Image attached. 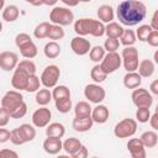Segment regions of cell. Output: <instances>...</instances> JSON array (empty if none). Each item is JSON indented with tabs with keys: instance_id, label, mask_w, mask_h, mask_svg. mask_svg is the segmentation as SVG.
Returning <instances> with one entry per match:
<instances>
[{
	"instance_id": "8d00e7d4",
	"label": "cell",
	"mask_w": 158,
	"mask_h": 158,
	"mask_svg": "<svg viewBox=\"0 0 158 158\" xmlns=\"http://www.w3.org/2000/svg\"><path fill=\"white\" fill-rule=\"evenodd\" d=\"M56 109L60 112V114H67L72 110V106H73V102H72V99L70 98H64V99H59V100H56Z\"/></svg>"
},
{
	"instance_id": "bcb514c9",
	"label": "cell",
	"mask_w": 158,
	"mask_h": 158,
	"mask_svg": "<svg viewBox=\"0 0 158 158\" xmlns=\"http://www.w3.org/2000/svg\"><path fill=\"white\" fill-rule=\"evenodd\" d=\"M10 141H11V143L15 144V146H21V144L25 143V141H23V138H22V135H21L19 127H17V128H14V130L11 131Z\"/></svg>"
},
{
	"instance_id": "c3c4849f",
	"label": "cell",
	"mask_w": 158,
	"mask_h": 158,
	"mask_svg": "<svg viewBox=\"0 0 158 158\" xmlns=\"http://www.w3.org/2000/svg\"><path fill=\"white\" fill-rule=\"evenodd\" d=\"M10 118H11L10 111H9L6 107L1 106V109H0V126H1V127L6 126V125L9 123V121H10Z\"/></svg>"
},
{
	"instance_id": "83f0119b",
	"label": "cell",
	"mask_w": 158,
	"mask_h": 158,
	"mask_svg": "<svg viewBox=\"0 0 158 158\" xmlns=\"http://www.w3.org/2000/svg\"><path fill=\"white\" fill-rule=\"evenodd\" d=\"M91 112H93V107L88 101H79L74 107V114L77 117L91 116Z\"/></svg>"
},
{
	"instance_id": "836d02e7",
	"label": "cell",
	"mask_w": 158,
	"mask_h": 158,
	"mask_svg": "<svg viewBox=\"0 0 158 158\" xmlns=\"http://www.w3.org/2000/svg\"><path fill=\"white\" fill-rule=\"evenodd\" d=\"M105 54H106V51H105L104 47H101V46H95V47H93V48L90 49V52H89V58H90L91 62L99 63V62H101V60L104 59Z\"/></svg>"
},
{
	"instance_id": "5b68a950",
	"label": "cell",
	"mask_w": 158,
	"mask_h": 158,
	"mask_svg": "<svg viewBox=\"0 0 158 158\" xmlns=\"http://www.w3.org/2000/svg\"><path fill=\"white\" fill-rule=\"evenodd\" d=\"M59 77H60V69L58 65L56 64H51V65H47L42 74H41V83L44 88H54L59 80Z\"/></svg>"
},
{
	"instance_id": "52a82bcc",
	"label": "cell",
	"mask_w": 158,
	"mask_h": 158,
	"mask_svg": "<svg viewBox=\"0 0 158 158\" xmlns=\"http://www.w3.org/2000/svg\"><path fill=\"white\" fill-rule=\"evenodd\" d=\"M132 102L137 107H151L153 104L152 94L144 88H136L131 94Z\"/></svg>"
},
{
	"instance_id": "ac0fdd59",
	"label": "cell",
	"mask_w": 158,
	"mask_h": 158,
	"mask_svg": "<svg viewBox=\"0 0 158 158\" xmlns=\"http://www.w3.org/2000/svg\"><path fill=\"white\" fill-rule=\"evenodd\" d=\"M91 21H93V19H86V17H83V19L77 20L74 22V32L78 36L90 35V31H91Z\"/></svg>"
},
{
	"instance_id": "91938a15",
	"label": "cell",
	"mask_w": 158,
	"mask_h": 158,
	"mask_svg": "<svg viewBox=\"0 0 158 158\" xmlns=\"http://www.w3.org/2000/svg\"><path fill=\"white\" fill-rule=\"evenodd\" d=\"M25 1H27L28 4H31V5H33V6H40V5H42V0H25Z\"/></svg>"
},
{
	"instance_id": "4316f807",
	"label": "cell",
	"mask_w": 158,
	"mask_h": 158,
	"mask_svg": "<svg viewBox=\"0 0 158 158\" xmlns=\"http://www.w3.org/2000/svg\"><path fill=\"white\" fill-rule=\"evenodd\" d=\"M19 130H20V132L22 135V138H23L25 143L31 142V141L35 139V137H36V128L32 125H30V123H22V125L19 126Z\"/></svg>"
},
{
	"instance_id": "9c48e42d",
	"label": "cell",
	"mask_w": 158,
	"mask_h": 158,
	"mask_svg": "<svg viewBox=\"0 0 158 158\" xmlns=\"http://www.w3.org/2000/svg\"><path fill=\"white\" fill-rule=\"evenodd\" d=\"M51 117H52L51 110L46 106H42V107L35 110V112L32 114V123L37 128H43L49 125Z\"/></svg>"
},
{
	"instance_id": "d6986e66",
	"label": "cell",
	"mask_w": 158,
	"mask_h": 158,
	"mask_svg": "<svg viewBox=\"0 0 158 158\" xmlns=\"http://www.w3.org/2000/svg\"><path fill=\"white\" fill-rule=\"evenodd\" d=\"M142 84V77L138 72H127L123 77V85L127 89L139 88Z\"/></svg>"
},
{
	"instance_id": "680465c9",
	"label": "cell",
	"mask_w": 158,
	"mask_h": 158,
	"mask_svg": "<svg viewBox=\"0 0 158 158\" xmlns=\"http://www.w3.org/2000/svg\"><path fill=\"white\" fill-rule=\"evenodd\" d=\"M58 0H42V5H47V6H53L57 4Z\"/></svg>"
},
{
	"instance_id": "f35d334b",
	"label": "cell",
	"mask_w": 158,
	"mask_h": 158,
	"mask_svg": "<svg viewBox=\"0 0 158 158\" xmlns=\"http://www.w3.org/2000/svg\"><path fill=\"white\" fill-rule=\"evenodd\" d=\"M90 35L94 37H101L105 35V25L100 20H94L91 21V31Z\"/></svg>"
},
{
	"instance_id": "484cf974",
	"label": "cell",
	"mask_w": 158,
	"mask_h": 158,
	"mask_svg": "<svg viewBox=\"0 0 158 158\" xmlns=\"http://www.w3.org/2000/svg\"><path fill=\"white\" fill-rule=\"evenodd\" d=\"M43 53H44V56L47 58L54 59V58H57L60 54V46L56 41H51V42H48V43L44 44Z\"/></svg>"
},
{
	"instance_id": "f546056e",
	"label": "cell",
	"mask_w": 158,
	"mask_h": 158,
	"mask_svg": "<svg viewBox=\"0 0 158 158\" xmlns=\"http://www.w3.org/2000/svg\"><path fill=\"white\" fill-rule=\"evenodd\" d=\"M35 99H36V102L40 106H46L51 102L53 96H52V93L48 90V88H44V89H40L38 91H36V98Z\"/></svg>"
},
{
	"instance_id": "4fadbf2b",
	"label": "cell",
	"mask_w": 158,
	"mask_h": 158,
	"mask_svg": "<svg viewBox=\"0 0 158 158\" xmlns=\"http://www.w3.org/2000/svg\"><path fill=\"white\" fill-rule=\"evenodd\" d=\"M127 149L132 158H146V146L141 138H131L127 142Z\"/></svg>"
},
{
	"instance_id": "e575fe53",
	"label": "cell",
	"mask_w": 158,
	"mask_h": 158,
	"mask_svg": "<svg viewBox=\"0 0 158 158\" xmlns=\"http://www.w3.org/2000/svg\"><path fill=\"white\" fill-rule=\"evenodd\" d=\"M63 37H64L63 26L51 23V27H49V31H48V38L52 40V41H58V40H62Z\"/></svg>"
},
{
	"instance_id": "d6a6232c",
	"label": "cell",
	"mask_w": 158,
	"mask_h": 158,
	"mask_svg": "<svg viewBox=\"0 0 158 158\" xmlns=\"http://www.w3.org/2000/svg\"><path fill=\"white\" fill-rule=\"evenodd\" d=\"M49 27H51V23L47 22V21H43V22L38 23V25L35 27V30H33V36H35L37 40H42V38L48 37Z\"/></svg>"
},
{
	"instance_id": "ffe728a7",
	"label": "cell",
	"mask_w": 158,
	"mask_h": 158,
	"mask_svg": "<svg viewBox=\"0 0 158 158\" xmlns=\"http://www.w3.org/2000/svg\"><path fill=\"white\" fill-rule=\"evenodd\" d=\"M96 14H98L99 20L101 22H104V23L112 22L114 17H115V11H114L112 6H110V5H101V6H99Z\"/></svg>"
},
{
	"instance_id": "cb8c5ba5",
	"label": "cell",
	"mask_w": 158,
	"mask_h": 158,
	"mask_svg": "<svg viewBox=\"0 0 158 158\" xmlns=\"http://www.w3.org/2000/svg\"><path fill=\"white\" fill-rule=\"evenodd\" d=\"M125 28L117 23V22H109L106 26H105V35L107 37H111V38H120L123 33Z\"/></svg>"
},
{
	"instance_id": "8fae6325",
	"label": "cell",
	"mask_w": 158,
	"mask_h": 158,
	"mask_svg": "<svg viewBox=\"0 0 158 158\" xmlns=\"http://www.w3.org/2000/svg\"><path fill=\"white\" fill-rule=\"evenodd\" d=\"M19 64V56L15 52L4 51L0 53V67L5 72H10L17 68Z\"/></svg>"
},
{
	"instance_id": "f907efd6",
	"label": "cell",
	"mask_w": 158,
	"mask_h": 158,
	"mask_svg": "<svg viewBox=\"0 0 158 158\" xmlns=\"http://www.w3.org/2000/svg\"><path fill=\"white\" fill-rule=\"evenodd\" d=\"M11 136V131L6 130V128H0V143H5L10 139Z\"/></svg>"
},
{
	"instance_id": "681fc988",
	"label": "cell",
	"mask_w": 158,
	"mask_h": 158,
	"mask_svg": "<svg viewBox=\"0 0 158 158\" xmlns=\"http://www.w3.org/2000/svg\"><path fill=\"white\" fill-rule=\"evenodd\" d=\"M146 42H147L151 47H156V48H158V31L153 30V31L149 33V36H148V38H147Z\"/></svg>"
},
{
	"instance_id": "60d3db41",
	"label": "cell",
	"mask_w": 158,
	"mask_h": 158,
	"mask_svg": "<svg viewBox=\"0 0 158 158\" xmlns=\"http://www.w3.org/2000/svg\"><path fill=\"white\" fill-rule=\"evenodd\" d=\"M17 68L21 69V70H23V72H26L28 75L36 74V64L31 59H27V58L23 59V60H21V62H19Z\"/></svg>"
},
{
	"instance_id": "ee69618b",
	"label": "cell",
	"mask_w": 158,
	"mask_h": 158,
	"mask_svg": "<svg viewBox=\"0 0 158 158\" xmlns=\"http://www.w3.org/2000/svg\"><path fill=\"white\" fill-rule=\"evenodd\" d=\"M151 118V111L149 107H137L136 111V120L141 123H146L148 122Z\"/></svg>"
},
{
	"instance_id": "30bf717a",
	"label": "cell",
	"mask_w": 158,
	"mask_h": 158,
	"mask_svg": "<svg viewBox=\"0 0 158 158\" xmlns=\"http://www.w3.org/2000/svg\"><path fill=\"white\" fill-rule=\"evenodd\" d=\"M70 48L77 56H85L90 52L91 44L90 41L86 40L84 36H75L70 41Z\"/></svg>"
},
{
	"instance_id": "2e32d148",
	"label": "cell",
	"mask_w": 158,
	"mask_h": 158,
	"mask_svg": "<svg viewBox=\"0 0 158 158\" xmlns=\"http://www.w3.org/2000/svg\"><path fill=\"white\" fill-rule=\"evenodd\" d=\"M94 120L91 116H86V117H74L72 126L74 128V131L77 132H86L93 127Z\"/></svg>"
},
{
	"instance_id": "e0dca14e",
	"label": "cell",
	"mask_w": 158,
	"mask_h": 158,
	"mask_svg": "<svg viewBox=\"0 0 158 158\" xmlns=\"http://www.w3.org/2000/svg\"><path fill=\"white\" fill-rule=\"evenodd\" d=\"M109 116H110V112H109V109L105 105L98 104L93 109L91 117H93L94 122H96V123H105L109 120Z\"/></svg>"
},
{
	"instance_id": "7dc6e473",
	"label": "cell",
	"mask_w": 158,
	"mask_h": 158,
	"mask_svg": "<svg viewBox=\"0 0 158 158\" xmlns=\"http://www.w3.org/2000/svg\"><path fill=\"white\" fill-rule=\"evenodd\" d=\"M30 42H32V40H31L30 35H27V33H25V32H21V33H19V35L15 37V44H16L19 48L22 47V46H25V44H27V43H30Z\"/></svg>"
},
{
	"instance_id": "f6af8a7d",
	"label": "cell",
	"mask_w": 158,
	"mask_h": 158,
	"mask_svg": "<svg viewBox=\"0 0 158 158\" xmlns=\"http://www.w3.org/2000/svg\"><path fill=\"white\" fill-rule=\"evenodd\" d=\"M121 42L118 41V38H111V37H107V40H105L104 42V48L106 52H116L120 47Z\"/></svg>"
},
{
	"instance_id": "d4e9b609",
	"label": "cell",
	"mask_w": 158,
	"mask_h": 158,
	"mask_svg": "<svg viewBox=\"0 0 158 158\" xmlns=\"http://www.w3.org/2000/svg\"><path fill=\"white\" fill-rule=\"evenodd\" d=\"M137 70L142 78H149L154 73V63L151 59H143L139 62Z\"/></svg>"
},
{
	"instance_id": "4dcf8cb0",
	"label": "cell",
	"mask_w": 158,
	"mask_h": 158,
	"mask_svg": "<svg viewBox=\"0 0 158 158\" xmlns=\"http://www.w3.org/2000/svg\"><path fill=\"white\" fill-rule=\"evenodd\" d=\"M143 142V144L146 146V148H153L157 146L158 143V136L154 131H146L141 135L139 137Z\"/></svg>"
},
{
	"instance_id": "7bdbcfd3",
	"label": "cell",
	"mask_w": 158,
	"mask_h": 158,
	"mask_svg": "<svg viewBox=\"0 0 158 158\" xmlns=\"http://www.w3.org/2000/svg\"><path fill=\"white\" fill-rule=\"evenodd\" d=\"M27 114V105L25 101H22L21 104H19L16 107H14L12 110H10V115L11 118H21Z\"/></svg>"
},
{
	"instance_id": "9f6ffc18",
	"label": "cell",
	"mask_w": 158,
	"mask_h": 158,
	"mask_svg": "<svg viewBox=\"0 0 158 158\" xmlns=\"http://www.w3.org/2000/svg\"><path fill=\"white\" fill-rule=\"evenodd\" d=\"M149 90H151L152 94L158 95V79H156V80H153V81L151 83V85H149Z\"/></svg>"
},
{
	"instance_id": "3957f363",
	"label": "cell",
	"mask_w": 158,
	"mask_h": 158,
	"mask_svg": "<svg viewBox=\"0 0 158 158\" xmlns=\"http://www.w3.org/2000/svg\"><path fill=\"white\" fill-rule=\"evenodd\" d=\"M137 131V120L123 118L118 121L114 127V135L117 138H128L132 137Z\"/></svg>"
},
{
	"instance_id": "ba28073f",
	"label": "cell",
	"mask_w": 158,
	"mask_h": 158,
	"mask_svg": "<svg viewBox=\"0 0 158 158\" xmlns=\"http://www.w3.org/2000/svg\"><path fill=\"white\" fill-rule=\"evenodd\" d=\"M122 64V57L117 53V52H107L104 57V59L101 60L100 65L101 68L107 73H115Z\"/></svg>"
},
{
	"instance_id": "7a4b0ae2",
	"label": "cell",
	"mask_w": 158,
	"mask_h": 158,
	"mask_svg": "<svg viewBox=\"0 0 158 158\" xmlns=\"http://www.w3.org/2000/svg\"><path fill=\"white\" fill-rule=\"evenodd\" d=\"M73 20H74V14L68 7L56 6L53 7V10H51L49 21L52 23L60 25V26H68L73 22Z\"/></svg>"
},
{
	"instance_id": "b9f144b4",
	"label": "cell",
	"mask_w": 158,
	"mask_h": 158,
	"mask_svg": "<svg viewBox=\"0 0 158 158\" xmlns=\"http://www.w3.org/2000/svg\"><path fill=\"white\" fill-rule=\"evenodd\" d=\"M153 31V28L151 27V25H141L137 31H136V36H137V40L141 41V42H146L149 33Z\"/></svg>"
},
{
	"instance_id": "f5cc1de1",
	"label": "cell",
	"mask_w": 158,
	"mask_h": 158,
	"mask_svg": "<svg viewBox=\"0 0 158 158\" xmlns=\"http://www.w3.org/2000/svg\"><path fill=\"white\" fill-rule=\"evenodd\" d=\"M151 27L153 28V30H156V31H158V9L153 12V15H152V19H151Z\"/></svg>"
},
{
	"instance_id": "6f0895ef",
	"label": "cell",
	"mask_w": 158,
	"mask_h": 158,
	"mask_svg": "<svg viewBox=\"0 0 158 158\" xmlns=\"http://www.w3.org/2000/svg\"><path fill=\"white\" fill-rule=\"evenodd\" d=\"M64 5H67L68 7H74V6H77L79 2H80V0H60Z\"/></svg>"
},
{
	"instance_id": "44dd1931",
	"label": "cell",
	"mask_w": 158,
	"mask_h": 158,
	"mask_svg": "<svg viewBox=\"0 0 158 158\" xmlns=\"http://www.w3.org/2000/svg\"><path fill=\"white\" fill-rule=\"evenodd\" d=\"M65 133V127L60 122H52L47 126L46 128V135L47 137H56V138H62Z\"/></svg>"
},
{
	"instance_id": "603a6c76",
	"label": "cell",
	"mask_w": 158,
	"mask_h": 158,
	"mask_svg": "<svg viewBox=\"0 0 158 158\" xmlns=\"http://www.w3.org/2000/svg\"><path fill=\"white\" fill-rule=\"evenodd\" d=\"M19 15H20V10L16 5H7L2 9V20L6 21V22H14L19 19Z\"/></svg>"
},
{
	"instance_id": "7c38bea8",
	"label": "cell",
	"mask_w": 158,
	"mask_h": 158,
	"mask_svg": "<svg viewBox=\"0 0 158 158\" xmlns=\"http://www.w3.org/2000/svg\"><path fill=\"white\" fill-rule=\"evenodd\" d=\"M23 101V96L21 94V91L19 90H9L5 93V95L1 99V106L6 107L9 111L12 110L14 107H16L19 104H21Z\"/></svg>"
},
{
	"instance_id": "94428289",
	"label": "cell",
	"mask_w": 158,
	"mask_h": 158,
	"mask_svg": "<svg viewBox=\"0 0 158 158\" xmlns=\"http://www.w3.org/2000/svg\"><path fill=\"white\" fill-rule=\"evenodd\" d=\"M153 59H154V63L158 64V49H156V52L153 54Z\"/></svg>"
},
{
	"instance_id": "ab89813d",
	"label": "cell",
	"mask_w": 158,
	"mask_h": 158,
	"mask_svg": "<svg viewBox=\"0 0 158 158\" xmlns=\"http://www.w3.org/2000/svg\"><path fill=\"white\" fill-rule=\"evenodd\" d=\"M41 78H38L36 74H31L28 77V81H27V86H26V91L28 93H36L40 90L41 86Z\"/></svg>"
},
{
	"instance_id": "be15d7a7",
	"label": "cell",
	"mask_w": 158,
	"mask_h": 158,
	"mask_svg": "<svg viewBox=\"0 0 158 158\" xmlns=\"http://www.w3.org/2000/svg\"><path fill=\"white\" fill-rule=\"evenodd\" d=\"M156 112H158V105L156 106Z\"/></svg>"
},
{
	"instance_id": "db71d44e",
	"label": "cell",
	"mask_w": 158,
	"mask_h": 158,
	"mask_svg": "<svg viewBox=\"0 0 158 158\" xmlns=\"http://www.w3.org/2000/svg\"><path fill=\"white\" fill-rule=\"evenodd\" d=\"M149 125L153 130L158 131V112H154L149 118Z\"/></svg>"
},
{
	"instance_id": "11a10c76",
	"label": "cell",
	"mask_w": 158,
	"mask_h": 158,
	"mask_svg": "<svg viewBox=\"0 0 158 158\" xmlns=\"http://www.w3.org/2000/svg\"><path fill=\"white\" fill-rule=\"evenodd\" d=\"M0 156H12V157H19V154H17V152H15V151H11V149H7V148H4V149H1L0 151Z\"/></svg>"
},
{
	"instance_id": "6125c7cd",
	"label": "cell",
	"mask_w": 158,
	"mask_h": 158,
	"mask_svg": "<svg viewBox=\"0 0 158 158\" xmlns=\"http://www.w3.org/2000/svg\"><path fill=\"white\" fill-rule=\"evenodd\" d=\"M89 1H91V0H80V2H89Z\"/></svg>"
},
{
	"instance_id": "277c9868",
	"label": "cell",
	"mask_w": 158,
	"mask_h": 158,
	"mask_svg": "<svg viewBox=\"0 0 158 158\" xmlns=\"http://www.w3.org/2000/svg\"><path fill=\"white\" fill-rule=\"evenodd\" d=\"M122 57V64L126 72H136L138 69V49L133 46H127L122 49L121 53Z\"/></svg>"
},
{
	"instance_id": "816d5d0a",
	"label": "cell",
	"mask_w": 158,
	"mask_h": 158,
	"mask_svg": "<svg viewBox=\"0 0 158 158\" xmlns=\"http://www.w3.org/2000/svg\"><path fill=\"white\" fill-rule=\"evenodd\" d=\"M88 156H89L88 148H86L85 146H81V148H80L75 154H73L72 157H73V158H86Z\"/></svg>"
},
{
	"instance_id": "d590c367",
	"label": "cell",
	"mask_w": 158,
	"mask_h": 158,
	"mask_svg": "<svg viewBox=\"0 0 158 158\" xmlns=\"http://www.w3.org/2000/svg\"><path fill=\"white\" fill-rule=\"evenodd\" d=\"M52 96H53L54 101L59 100V99H64V98H70V90L65 85H56L53 88Z\"/></svg>"
},
{
	"instance_id": "8992f818",
	"label": "cell",
	"mask_w": 158,
	"mask_h": 158,
	"mask_svg": "<svg viewBox=\"0 0 158 158\" xmlns=\"http://www.w3.org/2000/svg\"><path fill=\"white\" fill-rule=\"evenodd\" d=\"M84 96H85V99H88L89 102L98 105V104H101L104 101V99L106 96V91L98 83H93V84H88L85 86Z\"/></svg>"
},
{
	"instance_id": "7402d4cb",
	"label": "cell",
	"mask_w": 158,
	"mask_h": 158,
	"mask_svg": "<svg viewBox=\"0 0 158 158\" xmlns=\"http://www.w3.org/2000/svg\"><path fill=\"white\" fill-rule=\"evenodd\" d=\"M81 142L78 139V138H75V137H69V138H67L64 142H63V149L65 151V153L67 154H69V156H73V154H75L80 148H81Z\"/></svg>"
},
{
	"instance_id": "5bb4252c",
	"label": "cell",
	"mask_w": 158,
	"mask_h": 158,
	"mask_svg": "<svg viewBox=\"0 0 158 158\" xmlns=\"http://www.w3.org/2000/svg\"><path fill=\"white\" fill-rule=\"evenodd\" d=\"M28 74L19 68L15 69L12 77H11V85L14 89L21 91V90H26L27 86V81H28Z\"/></svg>"
},
{
	"instance_id": "1f68e13d",
	"label": "cell",
	"mask_w": 158,
	"mask_h": 158,
	"mask_svg": "<svg viewBox=\"0 0 158 158\" xmlns=\"http://www.w3.org/2000/svg\"><path fill=\"white\" fill-rule=\"evenodd\" d=\"M20 53L23 58H27V59H32L37 56L38 53V49H37V46L33 43V42H30L22 47H20Z\"/></svg>"
},
{
	"instance_id": "6da1fadb",
	"label": "cell",
	"mask_w": 158,
	"mask_h": 158,
	"mask_svg": "<svg viewBox=\"0 0 158 158\" xmlns=\"http://www.w3.org/2000/svg\"><path fill=\"white\" fill-rule=\"evenodd\" d=\"M147 15L146 5L139 0H125L118 4L116 16L125 26H136L144 20Z\"/></svg>"
},
{
	"instance_id": "f1b7e54d",
	"label": "cell",
	"mask_w": 158,
	"mask_h": 158,
	"mask_svg": "<svg viewBox=\"0 0 158 158\" xmlns=\"http://www.w3.org/2000/svg\"><path fill=\"white\" fill-rule=\"evenodd\" d=\"M107 75H109V74L101 68V65H100L99 63H96V64L91 68V70H90V78L94 80V83H98V84L105 81V79H106Z\"/></svg>"
},
{
	"instance_id": "74e56055",
	"label": "cell",
	"mask_w": 158,
	"mask_h": 158,
	"mask_svg": "<svg viewBox=\"0 0 158 158\" xmlns=\"http://www.w3.org/2000/svg\"><path fill=\"white\" fill-rule=\"evenodd\" d=\"M120 42L125 46V47H127V46H133L135 44V42L137 41V36H136V32H133L132 30H125L123 31V33H122V36L120 37Z\"/></svg>"
},
{
	"instance_id": "9a60e30c",
	"label": "cell",
	"mask_w": 158,
	"mask_h": 158,
	"mask_svg": "<svg viewBox=\"0 0 158 158\" xmlns=\"http://www.w3.org/2000/svg\"><path fill=\"white\" fill-rule=\"evenodd\" d=\"M43 149L48 154H58L63 149V142L60 141V138L47 137L43 142Z\"/></svg>"
}]
</instances>
